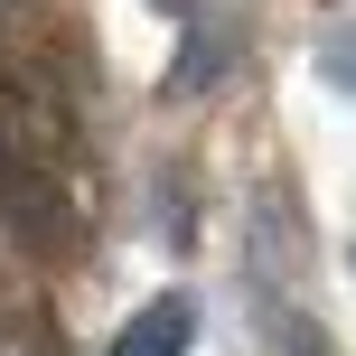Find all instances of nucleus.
<instances>
[{"mask_svg": "<svg viewBox=\"0 0 356 356\" xmlns=\"http://www.w3.org/2000/svg\"><path fill=\"white\" fill-rule=\"evenodd\" d=\"M197 347V300L188 291H160V300L131 309V328L113 338V356H188Z\"/></svg>", "mask_w": 356, "mask_h": 356, "instance_id": "obj_1", "label": "nucleus"}, {"mask_svg": "<svg viewBox=\"0 0 356 356\" xmlns=\"http://www.w3.org/2000/svg\"><path fill=\"white\" fill-rule=\"evenodd\" d=\"M319 75H328V85H347V94H356V38H328V47H319Z\"/></svg>", "mask_w": 356, "mask_h": 356, "instance_id": "obj_2", "label": "nucleus"}, {"mask_svg": "<svg viewBox=\"0 0 356 356\" xmlns=\"http://www.w3.org/2000/svg\"><path fill=\"white\" fill-rule=\"evenodd\" d=\"M291 356H328V347H319V338H291Z\"/></svg>", "mask_w": 356, "mask_h": 356, "instance_id": "obj_3", "label": "nucleus"}, {"mask_svg": "<svg viewBox=\"0 0 356 356\" xmlns=\"http://www.w3.org/2000/svg\"><path fill=\"white\" fill-rule=\"evenodd\" d=\"M347 263H356V253H347Z\"/></svg>", "mask_w": 356, "mask_h": 356, "instance_id": "obj_4", "label": "nucleus"}, {"mask_svg": "<svg viewBox=\"0 0 356 356\" xmlns=\"http://www.w3.org/2000/svg\"><path fill=\"white\" fill-rule=\"evenodd\" d=\"M169 10H178V0H169Z\"/></svg>", "mask_w": 356, "mask_h": 356, "instance_id": "obj_5", "label": "nucleus"}]
</instances>
